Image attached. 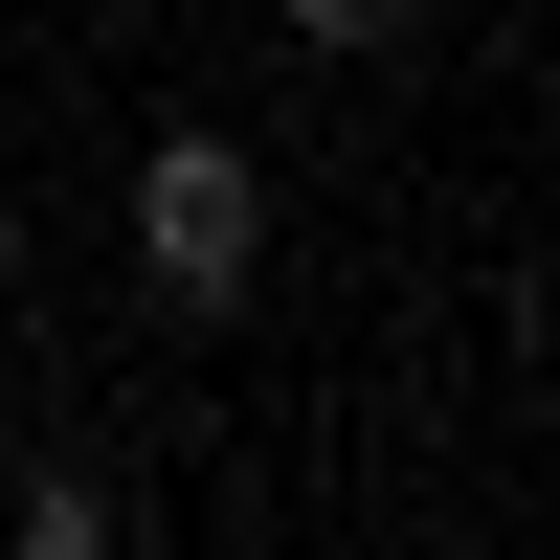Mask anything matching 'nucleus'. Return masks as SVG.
<instances>
[{
    "mask_svg": "<svg viewBox=\"0 0 560 560\" xmlns=\"http://www.w3.org/2000/svg\"><path fill=\"white\" fill-rule=\"evenodd\" d=\"M247 269H269L247 135H158V158H135V292L158 314H247Z\"/></svg>",
    "mask_w": 560,
    "mask_h": 560,
    "instance_id": "1",
    "label": "nucleus"
},
{
    "mask_svg": "<svg viewBox=\"0 0 560 560\" xmlns=\"http://www.w3.org/2000/svg\"><path fill=\"white\" fill-rule=\"evenodd\" d=\"M0 538H23V560H113V538H135V493H90V471H23V493H0Z\"/></svg>",
    "mask_w": 560,
    "mask_h": 560,
    "instance_id": "2",
    "label": "nucleus"
},
{
    "mask_svg": "<svg viewBox=\"0 0 560 560\" xmlns=\"http://www.w3.org/2000/svg\"><path fill=\"white\" fill-rule=\"evenodd\" d=\"M269 23H292V45H314V68H382V45H404V23H427V0H269Z\"/></svg>",
    "mask_w": 560,
    "mask_h": 560,
    "instance_id": "3",
    "label": "nucleus"
},
{
    "mask_svg": "<svg viewBox=\"0 0 560 560\" xmlns=\"http://www.w3.org/2000/svg\"><path fill=\"white\" fill-rule=\"evenodd\" d=\"M0 292H23V179H0Z\"/></svg>",
    "mask_w": 560,
    "mask_h": 560,
    "instance_id": "4",
    "label": "nucleus"
}]
</instances>
